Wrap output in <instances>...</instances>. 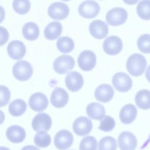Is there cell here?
I'll return each instance as SVG.
<instances>
[{
    "label": "cell",
    "mask_w": 150,
    "mask_h": 150,
    "mask_svg": "<svg viewBox=\"0 0 150 150\" xmlns=\"http://www.w3.org/2000/svg\"><path fill=\"white\" fill-rule=\"evenodd\" d=\"M146 67V60L139 53L131 54L127 59L126 67L131 75L134 77L141 76Z\"/></svg>",
    "instance_id": "obj_1"
},
{
    "label": "cell",
    "mask_w": 150,
    "mask_h": 150,
    "mask_svg": "<svg viewBox=\"0 0 150 150\" xmlns=\"http://www.w3.org/2000/svg\"><path fill=\"white\" fill-rule=\"evenodd\" d=\"M14 77L19 81L29 80L33 74V67L30 63L26 60L17 62L12 68Z\"/></svg>",
    "instance_id": "obj_2"
},
{
    "label": "cell",
    "mask_w": 150,
    "mask_h": 150,
    "mask_svg": "<svg viewBox=\"0 0 150 150\" xmlns=\"http://www.w3.org/2000/svg\"><path fill=\"white\" fill-rule=\"evenodd\" d=\"M128 13L127 11L120 7H116L107 12L105 19L107 22L111 26H119L122 25L127 19Z\"/></svg>",
    "instance_id": "obj_3"
},
{
    "label": "cell",
    "mask_w": 150,
    "mask_h": 150,
    "mask_svg": "<svg viewBox=\"0 0 150 150\" xmlns=\"http://www.w3.org/2000/svg\"><path fill=\"white\" fill-rule=\"evenodd\" d=\"M100 9L98 4L93 0H87L83 2L79 6L80 15L84 18L91 19L96 17Z\"/></svg>",
    "instance_id": "obj_4"
},
{
    "label": "cell",
    "mask_w": 150,
    "mask_h": 150,
    "mask_svg": "<svg viewBox=\"0 0 150 150\" xmlns=\"http://www.w3.org/2000/svg\"><path fill=\"white\" fill-rule=\"evenodd\" d=\"M73 57L69 55H61L55 59L53 63V69L58 74H64L71 70L74 66Z\"/></svg>",
    "instance_id": "obj_5"
},
{
    "label": "cell",
    "mask_w": 150,
    "mask_h": 150,
    "mask_svg": "<svg viewBox=\"0 0 150 150\" xmlns=\"http://www.w3.org/2000/svg\"><path fill=\"white\" fill-rule=\"evenodd\" d=\"M112 83L115 88L120 92H127L131 88L132 86L131 77L122 72L117 73L113 76Z\"/></svg>",
    "instance_id": "obj_6"
},
{
    "label": "cell",
    "mask_w": 150,
    "mask_h": 150,
    "mask_svg": "<svg viewBox=\"0 0 150 150\" xmlns=\"http://www.w3.org/2000/svg\"><path fill=\"white\" fill-rule=\"evenodd\" d=\"M77 63L80 68L86 71L91 70L96 64L95 53L88 50L83 51L79 56Z\"/></svg>",
    "instance_id": "obj_7"
},
{
    "label": "cell",
    "mask_w": 150,
    "mask_h": 150,
    "mask_svg": "<svg viewBox=\"0 0 150 150\" xmlns=\"http://www.w3.org/2000/svg\"><path fill=\"white\" fill-rule=\"evenodd\" d=\"M69 8L67 5L60 2L51 4L47 10L49 16L55 20H63L69 14Z\"/></svg>",
    "instance_id": "obj_8"
},
{
    "label": "cell",
    "mask_w": 150,
    "mask_h": 150,
    "mask_svg": "<svg viewBox=\"0 0 150 150\" xmlns=\"http://www.w3.org/2000/svg\"><path fill=\"white\" fill-rule=\"evenodd\" d=\"M73 136L70 131L62 129L56 133L54 139L55 146L59 150H65L73 144Z\"/></svg>",
    "instance_id": "obj_9"
},
{
    "label": "cell",
    "mask_w": 150,
    "mask_h": 150,
    "mask_svg": "<svg viewBox=\"0 0 150 150\" xmlns=\"http://www.w3.org/2000/svg\"><path fill=\"white\" fill-rule=\"evenodd\" d=\"M103 47L105 53L115 55L122 49V42L118 36H111L104 40Z\"/></svg>",
    "instance_id": "obj_10"
},
{
    "label": "cell",
    "mask_w": 150,
    "mask_h": 150,
    "mask_svg": "<svg viewBox=\"0 0 150 150\" xmlns=\"http://www.w3.org/2000/svg\"><path fill=\"white\" fill-rule=\"evenodd\" d=\"M32 126L36 132L49 131L52 126V118L47 114L44 112L39 113L33 118Z\"/></svg>",
    "instance_id": "obj_11"
},
{
    "label": "cell",
    "mask_w": 150,
    "mask_h": 150,
    "mask_svg": "<svg viewBox=\"0 0 150 150\" xmlns=\"http://www.w3.org/2000/svg\"><path fill=\"white\" fill-rule=\"evenodd\" d=\"M93 128V124L90 120L85 117L76 118L73 124L74 132L79 136H84L89 134Z\"/></svg>",
    "instance_id": "obj_12"
},
{
    "label": "cell",
    "mask_w": 150,
    "mask_h": 150,
    "mask_svg": "<svg viewBox=\"0 0 150 150\" xmlns=\"http://www.w3.org/2000/svg\"><path fill=\"white\" fill-rule=\"evenodd\" d=\"M118 142L121 150H134L137 146L136 137L131 132H122L118 138Z\"/></svg>",
    "instance_id": "obj_13"
},
{
    "label": "cell",
    "mask_w": 150,
    "mask_h": 150,
    "mask_svg": "<svg viewBox=\"0 0 150 150\" xmlns=\"http://www.w3.org/2000/svg\"><path fill=\"white\" fill-rule=\"evenodd\" d=\"M49 101L47 97L43 93L40 92L33 94L29 100V107L36 112L44 111L47 107Z\"/></svg>",
    "instance_id": "obj_14"
},
{
    "label": "cell",
    "mask_w": 150,
    "mask_h": 150,
    "mask_svg": "<svg viewBox=\"0 0 150 150\" xmlns=\"http://www.w3.org/2000/svg\"><path fill=\"white\" fill-rule=\"evenodd\" d=\"M84 80L82 75L77 71H71L65 78L67 88L71 91L76 92L80 90L83 86Z\"/></svg>",
    "instance_id": "obj_15"
},
{
    "label": "cell",
    "mask_w": 150,
    "mask_h": 150,
    "mask_svg": "<svg viewBox=\"0 0 150 150\" xmlns=\"http://www.w3.org/2000/svg\"><path fill=\"white\" fill-rule=\"evenodd\" d=\"M89 31L94 38L101 39L105 38L108 35V28L104 21L101 20H95L90 23Z\"/></svg>",
    "instance_id": "obj_16"
},
{
    "label": "cell",
    "mask_w": 150,
    "mask_h": 150,
    "mask_svg": "<svg viewBox=\"0 0 150 150\" xmlns=\"http://www.w3.org/2000/svg\"><path fill=\"white\" fill-rule=\"evenodd\" d=\"M8 55L14 60L21 59L26 53V47L24 43L18 40L9 42L7 46Z\"/></svg>",
    "instance_id": "obj_17"
},
{
    "label": "cell",
    "mask_w": 150,
    "mask_h": 150,
    "mask_svg": "<svg viewBox=\"0 0 150 150\" xmlns=\"http://www.w3.org/2000/svg\"><path fill=\"white\" fill-rule=\"evenodd\" d=\"M68 101L69 94L64 88L56 87L51 94V103L56 108H62L64 107L68 103Z\"/></svg>",
    "instance_id": "obj_18"
},
{
    "label": "cell",
    "mask_w": 150,
    "mask_h": 150,
    "mask_svg": "<svg viewBox=\"0 0 150 150\" xmlns=\"http://www.w3.org/2000/svg\"><path fill=\"white\" fill-rule=\"evenodd\" d=\"M114 91L113 88L108 84H102L98 86L95 90L94 96L97 100L107 103L113 97Z\"/></svg>",
    "instance_id": "obj_19"
},
{
    "label": "cell",
    "mask_w": 150,
    "mask_h": 150,
    "mask_svg": "<svg viewBox=\"0 0 150 150\" xmlns=\"http://www.w3.org/2000/svg\"><path fill=\"white\" fill-rule=\"evenodd\" d=\"M6 136L8 139L12 143H21L26 137V132L22 127L14 125L8 128Z\"/></svg>",
    "instance_id": "obj_20"
},
{
    "label": "cell",
    "mask_w": 150,
    "mask_h": 150,
    "mask_svg": "<svg viewBox=\"0 0 150 150\" xmlns=\"http://www.w3.org/2000/svg\"><path fill=\"white\" fill-rule=\"evenodd\" d=\"M137 115V109L131 104L125 105L120 112V118L121 121L125 124L132 122Z\"/></svg>",
    "instance_id": "obj_21"
},
{
    "label": "cell",
    "mask_w": 150,
    "mask_h": 150,
    "mask_svg": "<svg viewBox=\"0 0 150 150\" xmlns=\"http://www.w3.org/2000/svg\"><path fill=\"white\" fill-rule=\"evenodd\" d=\"M86 112L90 118L99 120L105 116V110L103 105L98 103L93 102L87 105Z\"/></svg>",
    "instance_id": "obj_22"
},
{
    "label": "cell",
    "mask_w": 150,
    "mask_h": 150,
    "mask_svg": "<svg viewBox=\"0 0 150 150\" xmlns=\"http://www.w3.org/2000/svg\"><path fill=\"white\" fill-rule=\"evenodd\" d=\"M62 32V25L57 21L49 23L44 30V35L48 40H54L59 38Z\"/></svg>",
    "instance_id": "obj_23"
},
{
    "label": "cell",
    "mask_w": 150,
    "mask_h": 150,
    "mask_svg": "<svg viewBox=\"0 0 150 150\" xmlns=\"http://www.w3.org/2000/svg\"><path fill=\"white\" fill-rule=\"evenodd\" d=\"M135 101L137 105L141 109L150 108V91L144 89L139 91L135 95Z\"/></svg>",
    "instance_id": "obj_24"
},
{
    "label": "cell",
    "mask_w": 150,
    "mask_h": 150,
    "mask_svg": "<svg viewBox=\"0 0 150 150\" xmlns=\"http://www.w3.org/2000/svg\"><path fill=\"white\" fill-rule=\"evenodd\" d=\"M22 34L26 39L35 40L39 35V28L34 22H27L22 28Z\"/></svg>",
    "instance_id": "obj_25"
},
{
    "label": "cell",
    "mask_w": 150,
    "mask_h": 150,
    "mask_svg": "<svg viewBox=\"0 0 150 150\" xmlns=\"http://www.w3.org/2000/svg\"><path fill=\"white\" fill-rule=\"evenodd\" d=\"M27 108V105L22 99H16L12 101L9 105L8 111L14 117H19L23 114Z\"/></svg>",
    "instance_id": "obj_26"
},
{
    "label": "cell",
    "mask_w": 150,
    "mask_h": 150,
    "mask_svg": "<svg viewBox=\"0 0 150 150\" xmlns=\"http://www.w3.org/2000/svg\"><path fill=\"white\" fill-rule=\"evenodd\" d=\"M56 46L60 52L63 53H67L73 50L74 43L71 38L68 36H63L59 38Z\"/></svg>",
    "instance_id": "obj_27"
},
{
    "label": "cell",
    "mask_w": 150,
    "mask_h": 150,
    "mask_svg": "<svg viewBox=\"0 0 150 150\" xmlns=\"http://www.w3.org/2000/svg\"><path fill=\"white\" fill-rule=\"evenodd\" d=\"M137 13L143 20H150V0H142L137 6Z\"/></svg>",
    "instance_id": "obj_28"
},
{
    "label": "cell",
    "mask_w": 150,
    "mask_h": 150,
    "mask_svg": "<svg viewBox=\"0 0 150 150\" xmlns=\"http://www.w3.org/2000/svg\"><path fill=\"white\" fill-rule=\"evenodd\" d=\"M34 142L38 147L46 148L50 144L51 137L45 131H39L35 135Z\"/></svg>",
    "instance_id": "obj_29"
},
{
    "label": "cell",
    "mask_w": 150,
    "mask_h": 150,
    "mask_svg": "<svg viewBox=\"0 0 150 150\" xmlns=\"http://www.w3.org/2000/svg\"><path fill=\"white\" fill-rule=\"evenodd\" d=\"M12 6L13 10L17 13L23 15L29 11L30 3L29 0H13Z\"/></svg>",
    "instance_id": "obj_30"
},
{
    "label": "cell",
    "mask_w": 150,
    "mask_h": 150,
    "mask_svg": "<svg viewBox=\"0 0 150 150\" xmlns=\"http://www.w3.org/2000/svg\"><path fill=\"white\" fill-rule=\"evenodd\" d=\"M117 141L112 137H105L100 139L98 143V150H116Z\"/></svg>",
    "instance_id": "obj_31"
},
{
    "label": "cell",
    "mask_w": 150,
    "mask_h": 150,
    "mask_svg": "<svg viewBox=\"0 0 150 150\" xmlns=\"http://www.w3.org/2000/svg\"><path fill=\"white\" fill-rule=\"evenodd\" d=\"M97 141L92 136H86L82 139L80 143V150H97Z\"/></svg>",
    "instance_id": "obj_32"
},
{
    "label": "cell",
    "mask_w": 150,
    "mask_h": 150,
    "mask_svg": "<svg viewBox=\"0 0 150 150\" xmlns=\"http://www.w3.org/2000/svg\"><path fill=\"white\" fill-rule=\"evenodd\" d=\"M137 46L141 52L150 53V35L146 33L139 36L137 40Z\"/></svg>",
    "instance_id": "obj_33"
},
{
    "label": "cell",
    "mask_w": 150,
    "mask_h": 150,
    "mask_svg": "<svg viewBox=\"0 0 150 150\" xmlns=\"http://www.w3.org/2000/svg\"><path fill=\"white\" fill-rule=\"evenodd\" d=\"M115 125L114 120L108 115H105L100 121L98 129L104 132H109L112 131Z\"/></svg>",
    "instance_id": "obj_34"
},
{
    "label": "cell",
    "mask_w": 150,
    "mask_h": 150,
    "mask_svg": "<svg viewBox=\"0 0 150 150\" xmlns=\"http://www.w3.org/2000/svg\"><path fill=\"white\" fill-rule=\"evenodd\" d=\"M11 98V93L8 88L5 86H1V107L6 105Z\"/></svg>",
    "instance_id": "obj_35"
},
{
    "label": "cell",
    "mask_w": 150,
    "mask_h": 150,
    "mask_svg": "<svg viewBox=\"0 0 150 150\" xmlns=\"http://www.w3.org/2000/svg\"><path fill=\"white\" fill-rule=\"evenodd\" d=\"M8 39V33L6 29L3 27H1V45H3L5 43Z\"/></svg>",
    "instance_id": "obj_36"
},
{
    "label": "cell",
    "mask_w": 150,
    "mask_h": 150,
    "mask_svg": "<svg viewBox=\"0 0 150 150\" xmlns=\"http://www.w3.org/2000/svg\"><path fill=\"white\" fill-rule=\"evenodd\" d=\"M21 150H40V149L33 145H26L23 148H22Z\"/></svg>",
    "instance_id": "obj_37"
},
{
    "label": "cell",
    "mask_w": 150,
    "mask_h": 150,
    "mask_svg": "<svg viewBox=\"0 0 150 150\" xmlns=\"http://www.w3.org/2000/svg\"><path fill=\"white\" fill-rule=\"evenodd\" d=\"M125 4H128V5H134L139 0H122Z\"/></svg>",
    "instance_id": "obj_38"
},
{
    "label": "cell",
    "mask_w": 150,
    "mask_h": 150,
    "mask_svg": "<svg viewBox=\"0 0 150 150\" xmlns=\"http://www.w3.org/2000/svg\"><path fill=\"white\" fill-rule=\"evenodd\" d=\"M145 77L147 80L150 83V65L148 66V67L146 69V71L145 73Z\"/></svg>",
    "instance_id": "obj_39"
},
{
    "label": "cell",
    "mask_w": 150,
    "mask_h": 150,
    "mask_svg": "<svg viewBox=\"0 0 150 150\" xmlns=\"http://www.w3.org/2000/svg\"><path fill=\"white\" fill-rule=\"evenodd\" d=\"M150 142V134H149V137H148V139L146 140V141L144 143V144L143 145V146L141 147V148H145L146 146V145L148 144V143H149Z\"/></svg>",
    "instance_id": "obj_40"
},
{
    "label": "cell",
    "mask_w": 150,
    "mask_h": 150,
    "mask_svg": "<svg viewBox=\"0 0 150 150\" xmlns=\"http://www.w3.org/2000/svg\"><path fill=\"white\" fill-rule=\"evenodd\" d=\"M1 150H9L8 148L4 146H1Z\"/></svg>",
    "instance_id": "obj_41"
},
{
    "label": "cell",
    "mask_w": 150,
    "mask_h": 150,
    "mask_svg": "<svg viewBox=\"0 0 150 150\" xmlns=\"http://www.w3.org/2000/svg\"><path fill=\"white\" fill-rule=\"evenodd\" d=\"M62 1H69L70 0H62Z\"/></svg>",
    "instance_id": "obj_42"
},
{
    "label": "cell",
    "mask_w": 150,
    "mask_h": 150,
    "mask_svg": "<svg viewBox=\"0 0 150 150\" xmlns=\"http://www.w3.org/2000/svg\"><path fill=\"white\" fill-rule=\"evenodd\" d=\"M72 150H73V149H72Z\"/></svg>",
    "instance_id": "obj_43"
}]
</instances>
